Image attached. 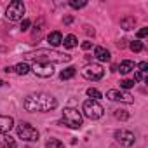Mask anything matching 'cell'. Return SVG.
<instances>
[{
    "mask_svg": "<svg viewBox=\"0 0 148 148\" xmlns=\"http://www.w3.org/2000/svg\"><path fill=\"white\" fill-rule=\"evenodd\" d=\"M45 148H64V145H63L59 139H54V138H51V139H47V143H45Z\"/></svg>",
    "mask_w": 148,
    "mask_h": 148,
    "instance_id": "cell-20",
    "label": "cell"
},
{
    "mask_svg": "<svg viewBox=\"0 0 148 148\" xmlns=\"http://www.w3.org/2000/svg\"><path fill=\"white\" fill-rule=\"evenodd\" d=\"M5 71H7V73H11V71H14V68H12V66H7V68H5Z\"/></svg>",
    "mask_w": 148,
    "mask_h": 148,
    "instance_id": "cell-31",
    "label": "cell"
},
{
    "mask_svg": "<svg viewBox=\"0 0 148 148\" xmlns=\"http://www.w3.org/2000/svg\"><path fill=\"white\" fill-rule=\"evenodd\" d=\"M14 71L18 73V75H26V73L30 71V64L26 61H23V63H19V64L14 66Z\"/></svg>",
    "mask_w": 148,
    "mask_h": 148,
    "instance_id": "cell-18",
    "label": "cell"
},
{
    "mask_svg": "<svg viewBox=\"0 0 148 148\" xmlns=\"http://www.w3.org/2000/svg\"><path fill=\"white\" fill-rule=\"evenodd\" d=\"M0 86H4V80H0Z\"/></svg>",
    "mask_w": 148,
    "mask_h": 148,
    "instance_id": "cell-32",
    "label": "cell"
},
{
    "mask_svg": "<svg viewBox=\"0 0 148 148\" xmlns=\"http://www.w3.org/2000/svg\"><path fill=\"white\" fill-rule=\"evenodd\" d=\"M70 5H71L73 9H80V7H86V5H87V2H77V0H71Z\"/></svg>",
    "mask_w": 148,
    "mask_h": 148,
    "instance_id": "cell-25",
    "label": "cell"
},
{
    "mask_svg": "<svg viewBox=\"0 0 148 148\" xmlns=\"http://www.w3.org/2000/svg\"><path fill=\"white\" fill-rule=\"evenodd\" d=\"M14 127V119L9 115H0V132H9Z\"/></svg>",
    "mask_w": 148,
    "mask_h": 148,
    "instance_id": "cell-12",
    "label": "cell"
},
{
    "mask_svg": "<svg viewBox=\"0 0 148 148\" xmlns=\"http://www.w3.org/2000/svg\"><path fill=\"white\" fill-rule=\"evenodd\" d=\"M47 42H49L51 47L59 45V44L63 42V35H61V32H52V33H49V35H47Z\"/></svg>",
    "mask_w": 148,
    "mask_h": 148,
    "instance_id": "cell-15",
    "label": "cell"
},
{
    "mask_svg": "<svg viewBox=\"0 0 148 148\" xmlns=\"http://www.w3.org/2000/svg\"><path fill=\"white\" fill-rule=\"evenodd\" d=\"M94 56H96L99 61H103V63L110 61V58H112L110 51H108V49H105V47H101V45H98V47L94 49Z\"/></svg>",
    "mask_w": 148,
    "mask_h": 148,
    "instance_id": "cell-13",
    "label": "cell"
},
{
    "mask_svg": "<svg viewBox=\"0 0 148 148\" xmlns=\"http://www.w3.org/2000/svg\"><path fill=\"white\" fill-rule=\"evenodd\" d=\"M18 136L23 141H37L38 139V131L28 122H19L18 124Z\"/></svg>",
    "mask_w": 148,
    "mask_h": 148,
    "instance_id": "cell-5",
    "label": "cell"
},
{
    "mask_svg": "<svg viewBox=\"0 0 148 148\" xmlns=\"http://www.w3.org/2000/svg\"><path fill=\"white\" fill-rule=\"evenodd\" d=\"M75 73H77V68H75V66H68V68H64V70L59 73V77H61L63 80H68V79H73V77H75Z\"/></svg>",
    "mask_w": 148,
    "mask_h": 148,
    "instance_id": "cell-17",
    "label": "cell"
},
{
    "mask_svg": "<svg viewBox=\"0 0 148 148\" xmlns=\"http://www.w3.org/2000/svg\"><path fill=\"white\" fill-rule=\"evenodd\" d=\"M91 47H92V44H91V42H84V44H82V49H84V51H89Z\"/></svg>",
    "mask_w": 148,
    "mask_h": 148,
    "instance_id": "cell-30",
    "label": "cell"
},
{
    "mask_svg": "<svg viewBox=\"0 0 148 148\" xmlns=\"http://www.w3.org/2000/svg\"><path fill=\"white\" fill-rule=\"evenodd\" d=\"M26 61H37V63H70L71 56L59 52V51H52V49H37L33 52H28L25 56Z\"/></svg>",
    "mask_w": 148,
    "mask_h": 148,
    "instance_id": "cell-1",
    "label": "cell"
},
{
    "mask_svg": "<svg viewBox=\"0 0 148 148\" xmlns=\"http://www.w3.org/2000/svg\"><path fill=\"white\" fill-rule=\"evenodd\" d=\"M134 23H136V19H134L132 16H129V18H124V19L120 21V26H122L124 30H131V28L134 26Z\"/></svg>",
    "mask_w": 148,
    "mask_h": 148,
    "instance_id": "cell-19",
    "label": "cell"
},
{
    "mask_svg": "<svg viewBox=\"0 0 148 148\" xmlns=\"http://www.w3.org/2000/svg\"><path fill=\"white\" fill-rule=\"evenodd\" d=\"M115 139H117L120 145H124V146H132L134 141H136L134 134H132L131 131H125V129L117 131V132H115Z\"/></svg>",
    "mask_w": 148,
    "mask_h": 148,
    "instance_id": "cell-10",
    "label": "cell"
},
{
    "mask_svg": "<svg viewBox=\"0 0 148 148\" xmlns=\"http://www.w3.org/2000/svg\"><path fill=\"white\" fill-rule=\"evenodd\" d=\"M63 124L71 129H79L82 125V115L75 108H64L63 110Z\"/></svg>",
    "mask_w": 148,
    "mask_h": 148,
    "instance_id": "cell-3",
    "label": "cell"
},
{
    "mask_svg": "<svg viewBox=\"0 0 148 148\" xmlns=\"http://www.w3.org/2000/svg\"><path fill=\"white\" fill-rule=\"evenodd\" d=\"M58 106L56 98H52L51 94L45 92H38V94H30L25 99V108L26 112H51Z\"/></svg>",
    "mask_w": 148,
    "mask_h": 148,
    "instance_id": "cell-2",
    "label": "cell"
},
{
    "mask_svg": "<svg viewBox=\"0 0 148 148\" xmlns=\"http://www.w3.org/2000/svg\"><path fill=\"white\" fill-rule=\"evenodd\" d=\"M138 68H139V71L146 73V71H148V63H146V61H141V63L138 64Z\"/></svg>",
    "mask_w": 148,
    "mask_h": 148,
    "instance_id": "cell-27",
    "label": "cell"
},
{
    "mask_svg": "<svg viewBox=\"0 0 148 148\" xmlns=\"http://www.w3.org/2000/svg\"><path fill=\"white\" fill-rule=\"evenodd\" d=\"M61 44H63L66 49H73V47H77V45H79V40H77L75 35H66V37L63 38Z\"/></svg>",
    "mask_w": 148,
    "mask_h": 148,
    "instance_id": "cell-16",
    "label": "cell"
},
{
    "mask_svg": "<svg viewBox=\"0 0 148 148\" xmlns=\"http://www.w3.org/2000/svg\"><path fill=\"white\" fill-rule=\"evenodd\" d=\"M28 28H30V21H28V19H23V23H21V30L26 32Z\"/></svg>",
    "mask_w": 148,
    "mask_h": 148,
    "instance_id": "cell-28",
    "label": "cell"
},
{
    "mask_svg": "<svg viewBox=\"0 0 148 148\" xmlns=\"http://www.w3.org/2000/svg\"><path fill=\"white\" fill-rule=\"evenodd\" d=\"M82 112H84V115H86L87 119H91V120H98V119H101L103 113H105L103 106H101L98 101H94V99H87V101H84V105H82Z\"/></svg>",
    "mask_w": 148,
    "mask_h": 148,
    "instance_id": "cell-4",
    "label": "cell"
},
{
    "mask_svg": "<svg viewBox=\"0 0 148 148\" xmlns=\"http://www.w3.org/2000/svg\"><path fill=\"white\" fill-rule=\"evenodd\" d=\"M134 84H136L134 80L125 79V80H122V82H120V87H122V89H131V87H134Z\"/></svg>",
    "mask_w": 148,
    "mask_h": 148,
    "instance_id": "cell-24",
    "label": "cell"
},
{
    "mask_svg": "<svg viewBox=\"0 0 148 148\" xmlns=\"http://www.w3.org/2000/svg\"><path fill=\"white\" fill-rule=\"evenodd\" d=\"M129 47H131L132 52H141V51H143V42H139V40H132V42L129 44Z\"/></svg>",
    "mask_w": 148,
    "mask_h": 148,
    "instance_id": "cell-21",
    "label": "cell"
},
{
    "mask_svg": "<svg viewBox=\"0 0 148 148\" xmlns=\"http://www.w3.org/2000/svg\"><path fill=\"white\" fill-rule=\"evenodd\" d=\"M146 79V73H143V71H136V75H134V82H141V80H145Z\"/></svg>",
    "mask_w": 148,
    "mask_h": 148,
    "instance_id": "cell-26",
    "label": "cell"
},
{
    "mask_svg": "<svg viewBox=\"0 0 148 148\" xmlns=\"http://www.w3.org/2000/svg\"><path fill=\"white\" fill-rule=\"evenodd\" d=\"M30 70L35 73L37 77H40V79H49V77H52V73H54V66L49 64V63H35Z\"/></svg>",
    "mask_w": 148,
    "mask_h": 148,
    "instance_id": "cell-8",
    "label": "cell"
},
{
    "mask_svg": "<svg viewBox=\"0 0 148 148\" xmlns=\"http://www.w3.org/2000/svg\"><path fill=\"white\" fill-rule=\"evenodd\" d=\"M0 148H18L16 139L9 132H0Z\"/></svg>",
    "mask_w": 148,
    "mask_h": 148,
    "instance_id": "cell-11",
    "label": "cell"
},
{
    "mask_svg": "<svg viewBox=\"0 0 148 148\" xmlns=\"http://www.w3.org/2000/svg\"><path fill=\"white\" fill-rule=\"evenodd\" d=\"M115 119H119V120H127L129 119V113L125 112V110H115Z\"/></svg>",
    "mask_w": 148,
    "mask_h": 148,
    "instance_id": "cell-23",
    "label": "cell"
},
{
    "mask_svg": "<svg viewBox=\"0 0 148 148\" xmlns=\"http://www.w3.org/2000/svg\"><path fill=\"white\" fill-rule=\"evenodd\" d=\"M146 35H148V28H141V30L138 32V37H139V38H143V37H146Z\"/></svg>",
    "mask_w": 148,
    "mask_h": 148,
    "instance_id": "cell-29",
    "label": "cell"
},
{
    "mask_svg": "<svg viewBox=\"0 0 148 148\" xmlns=\"http://www.w3.org/2000/svg\"><path fill=\"white\" fill-rule=\"evenodd\" d=\"M82 75L87 80H101L105 77V70H103L101 64H87L82 70Z\"/></svg>",
    "mask_w": 148,
    "mask_h": 148,
    "instance_id": "cell-7",
    "label": "cell"
},
{
    "mask_svg": "<svg viewBox=\"0 0 148 148\" xmlns=\"http://www.w3.org/2000/svg\"><path fill=\"white\" fill-rule=\"evenodd\" d=\"M132 70H134V63L129 61V59H124V61L117 66V71H120L122 75H127V73H131Z\"/></svg>",
    "mask_w": 148,
    "mask_h": 148,
    "instance_id": "cell-14",
    "label": "cell"
},
{
    "mask_svg": "<svg viewBox=\"0 0 148 148\" xmlns=\"http://www.w3.org/2000/svg\"><path fill=\"white\" fill-rule=\"evenodd\" d=\"M87 96H89L91 99H94V101H98V99L101 98V92H99L98 89H94V87H91V89H87Z\"/></svg>",
    "mask_w": 148,
    "mask_h": 148,
    "instance_id": "cell-22",
    "label": "cell"
},
{
    "mask_svg": "<svg viewBox=\"0 0 148 148\" xmlns=\"http://www.w3.org/2000/svg\"><path fill=\"white\" fill-rule=\"evenodd\" d=\"M23 14H25V4L21 0L11 2L7 11H5V16H7L9 21H19V19H23Z\"/></svg>",
    "mask_w": 148,
    "mask_h": 148,
    "instance_id": "cell-6",
    "label": "cell"
},
{
    "mask_svg": "<svg viewBox=\"0 0 148 148\" xmlns=\"http://www.w3.org/2000/svg\"><path fill=\"white\" fill-rule=\"evenodd\" d=\"M106 98L110 101H120V103H134L132 94H129L127 91H117V89H110L106 92Z\"/></svg>",
    "mask_w": 148,
    "mask_h": 148,
    "instance_id": "cell-9",
    "label": "cell"
}]
</instances>
